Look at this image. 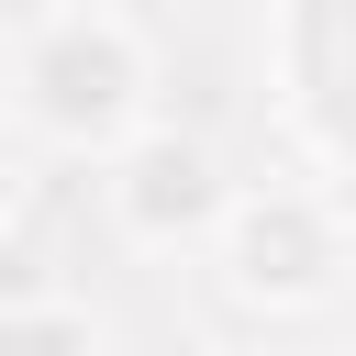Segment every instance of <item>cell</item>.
<instances>
[{"instance_id": "obj_1", "label": "cell", "mask_w": 356, "mask_h": 356, "mask_svg": "<svg viewBox=\"0 0 356 356\" xmlns=\"http://www.w3.org/2000/svg\"><path fill=\"white\" fill-rule=\"evenodd\" d=\"M33 89H44V111H56V122H100V111L134 89V56H122V33H111V22H56V33H44Z\"/></svg>"}, {"instance_id": "obj_2", "label": "cell", "mask_w": 356, "mask_h": 356, "mask_svg": "<svg viewBox=\"0 0 356 356\" xmlns=\"http://www.w3.org/2000/svg\"><path fill=\"white\" fill-rule=\"evenodd\" d=\"M122 200H134V222H145V234H167V211H178V222H189V211H211V156H200V145H145Z\"/></svg>"}]
</instances>
